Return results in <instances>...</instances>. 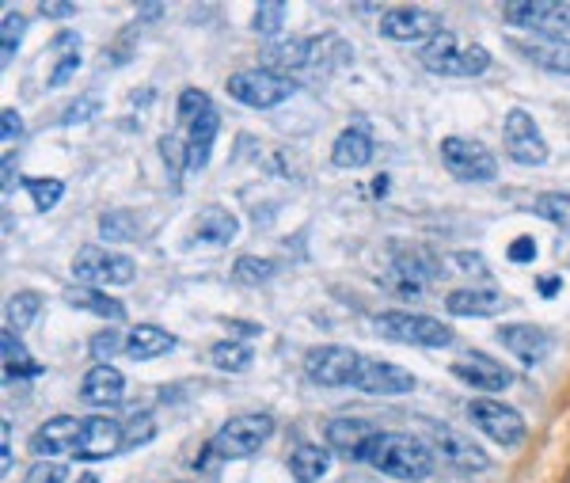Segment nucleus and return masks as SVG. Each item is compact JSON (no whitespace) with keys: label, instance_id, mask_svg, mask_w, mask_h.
<instances>
[{"label":"nucleus","instance_id":"f257e3e1","mask_svg":"<svg viewBox=\"0 0 570 483\" xmlns=\"http://www.w3.org/2000/svg\"><path fill=\"white\" fill-rule=\"evenodd\" d=\"M365 461L373 464L380 476L403 483H418L434 472V453L411 434H384L380 430L369 445V453H365Z\"/></svg>","mask_w":570,"mask_h":483},{"label":"nucleus","instance_id":"f03ea898","mask_svg":"<svg viewBox=\"0 0 570 483\" xmlns=\"http://www.w3.org/2000/svg\"><path fill=\"white\" fill-rule=\"evenodd\" d=\"M373 328H377L384 339L403 343V347L437 350V347H449V343H453V328L441 324V320H434V316H426V312H407V309L380 312L377 320H373Z\"/></svg>","mask_w":570,"mask_h":483},{"label":"nucleus","instance_id":"7ed1b4c3","mask_svg":"<svg viewBox=\"0 0 570 483\" xmlns=\"http://www.w3.org/2000/svg\"><path fill=\"white\" fill-rule=\"evenodd\" d=\"M293 92H297L293 77H278V73H270L263 65L259 69H240V73L228 77V96L251 107V111H274Z\"/></svg>","mask_w":570,"mask_h":483},{"label":"nucleus","instance_id":"20e7f679","mask_svg":"<svg viewBox=\"0 0 570 483\" xmlns=\"http://www.w3.org/2000/svg\"><path fill=\"white\" fill-rule=\"evenodd\" d=\"M274 434V419L270 415H240V419H228L213 442H209V453L213 457H225V461H244L251 453H259Z\"/></svg>","mask_w":570,"mask_h":483},{"label":"nucleus","instance_id":"39448f33","mask_svg":"<svg viewBox=\"0 0 570 483\" xmlns=\"http://www.w3.org/2000/svg\"><path fill=\"white\" fill-rule=\"evenodd\" d=\"M133 274H137V263L111 248L88 244L73 255V278L80 286H130Z\"/></svg>","mask_w":570,"mask_h":483},{"label":"nucleus","instance_id":"423d86ee","mask_svg":"<svg viewBox=\"0 0 570 483\" xmlns=\"http://www.w3.org/2000/svg\"><path fill=\"white\" fill-rule=\"evenodd\" d=\"M441 164L460 183H491L494 175H498L494 153L487 145L472 141V137H445L441 141Z\"/></svg>","mask_w":570,"mask_h":483},{"label":"nucleus","instance_id":"0eeeda50","mask_svg":"<svg viewBox=\"0 0 570 483\" xmlns=\"http://www.w3.org/2000/svg\"><path fill=\"white\" fill-rule=\"evenodd\" d=\"M468 419H472L475 430H483L494 445H502V449H513V445H521L525 438V419H521V411L510 404H502V400H494V396H479L468 404Z\"/></svg>","mask_w":570,"mask_h":483},{"label":"nucleus","instance_id":"6e6552de","mask_svg":"<svg viewBox=\"0 0 570 483\" xmlns=\"http://www.w3.org/2000/svg\"><path fill=\"white\" fill-rule=\"evenodd\" d=\"M502 16L510 27H525V31H536L551 42H563V35L570 31V4L563 0H532V4H506Z\"/></svg>","mask_w":570,"mask_h":483},{"label":"nucleus","instance_id":"1a4fd4ad","mask_svg":"<svg viewBox=\"0 0 570 483\" xmlns=\"http://www.w3.org/2000/svg\"><path fill=\"white\" fill-rule=\"evenodd\" d=\"M361 366V354L350 347H339V343H327V347H312L304 354V373L308 381H316L323 388H346L354 385Z\"/></svg>","mask_w":570,"mask_h":483},{"label":"nucleus","instance_id":"9d476101","mask_svg":"<svg viewBox=\"0 0 570 483\" xmlns=\"http://www.w3.org/2000/svg\"><path fill=\"white\" fill-rule=\"evenodd\" d=\"M502 137H506V153H510L513 164H525V168H536L548 160V141L540 134V126L532 122L529 111L513 107L506 122H502Z\"/></svg>","mask_w":570,"mask_h":483},{"label":"nucleus","instance_id":"9b49d317","mask_svg":"<svg viewBox=\"0 0 570 483\" xmlns=\"http://www.w3.org/2000/svg\"><path fill=\"white\" fill-rule=\"evenodd\" d=\"M118 449H126V426L118 419H107V415H92L80 426L73 457L76 461H107Z\"/></svg>","mask_w":570,"mask_h":483},{"label":"nucleus","instance_id":"f8f14e48","mask_svg":"<svg viewBox=\"0 0 570 483\" xmlns=\"http://www.w3.org/2000/svg\"><path fill=\"white\" fill-rule=\"evenodd\" d=\"M437 31H441L437 16H430L426 8H415V4H399L380 16V35L388 42H422L426 46Z\"/></svg>","mask_w":570,"mask_h":483},{"label":"nucleus","instance_id":"ddd939ff","mask_svg":"<svg viewBox=\"0 0 570 483\" xmlns=\"http://www.w3.org/2000/svg\"><path fill=\"white\" fill-rule=\"evenodd\" d=\"M415 373L392 366V362H380V358H361L354 388L369 392V396H407L415 392Z\"/></svg>","mask_w":570,"mask_h":483},{"label":"nucleus","instance_id":"4468645a","mask_svg":"<svg viewBox=\"0 0 570 483\" xmlns=\"http://www.w3.org/2000/svg\"><path fill=\"white\" fill-rule=\"evenodd\" d=\"M498 343L510 350L521 366H540L551 354V331L540 324H506V328H498Z\"/></svg>","mask_w":570,"mask_h":483},{"label":"nucleus","instance_id":"2eb2a0df","mask_svg":"<svg viewBox=\"0 0 570 483\" xmlns=\"http://www.w3.org/2000/svg\"><path fill=\"white\" fill-rule=\"evenodd\" d=\"M453 377H460L468 388H479V392H502V388L513 385V373L502 362L487 358L483 350H472L464 358L453 362Z\"/></svg>","mask_w":570,"mask_h":483},{"label":"nucleus","instance_id":"dca6fc26","mask_svg":"<svg viewBox=\"0 0 570 483\" xmlns=\"http://www.w3.org/2000/svg\"><path fill=\"white\" fill-rule=\"evenodd\" d=\"M377 434L380 426L369 423V419H358V415H342V419L327 423V445L339 449L342 457H350V461H365V453H369V445H373Z\"/></svg>","mask_w":570,"mask_h":483},{"label":"nucleus","instance_id":"f3484780","mask_svg":"<svg viewBox=\"0 0 570 483\" xmlns=\"http://www.w3.org/2000/svg\"><path fill=\"white\" fill-rule=\"evenodd\" d=\"M430 438H434V449L441 453V461H449L456 472H483L487 468V453L472 442V438H464L460 430L453 426H430Z\"/></svg>","mask_w":570,"mask_h":483},{"label":"nucleus","instance_id":"a211bd4d","mask_svg":"<svg viewBox=\"0 0 570 483\" xmlns=\"http://www.w3.org/2000/svg\"><path fill=\"white\" fill-rule=\"evenodd\" d=\"M80 426L84 423L73 419V415L46 419V423L31 434V453H35L38 461H54V457H61V453H73L76 438H80Z\"/></svg>","mask_w":570,"mask_h":483},{"label":"nucleus","instance_id":"6ab92c4d","mask_svg":"<svg viewBox=\"0 0 570 483\" xmlns=\"http://www.w3.org/2000/svg\"><path fill=\"white\" fill-rule=\"evenodd\" d=\"M80 400L88 407H118L126 400V377L107 362H95L80 381Z\"/></svg>","mask_w":570,"mask_h":483},{"label":"nucleus","instance_id":"aec40b11","mask_svg":"<svg viewBox=\"0 0 570 483\" xmlns=\"http://www.w3.org/2000/svg\"><path fill=\"white\" fill-rule=\"evenodd\" d=\"M460 42H456L453 31H437L434 39L426 42L422 50H418V61H422V69H430L437 77H460Z\"/></svg>","mask_w":570,"mask_h":483},{"label":"nucleus","instance_id":"412c9836","mask_svg":"<svg viewBox=\"0 0 570 483\" xmlns=\"http://www.w3.org/2000/svg\"><path fill=\"white\" fill-rule=\"evenodd\" d=\"M308 65H312V39H278L263 50V69L278 73V77H289Z\"/></svg>","mask_w":570,"mask_h":483},{"label":"nucleus","instance_id":"4be33fe9","mask_svg":"<svg viewBox=\"0 0 570 483\" xmlns=\"http://www.w3.org/2000/svg\"><path fill=\"white\" fill-rule=\"evenodd\" d=\"M513 301L498 290H453L445 297V309L453 316H498L506 312Z\"/></svg>","mask_w":570,"mask_h":483},{"label":"nucleus","instance_id":"5701e85b","mask_svg":"<svg viewBox=\"0 0 570 483\" xmlns=\"http://www.w3.org/2000/svg\"><path fill=\"white\" fill-rule=\"evenodd\" d=\"M240 236V221L236 213H228L225 206H206V210L194 217V240L198 244H217L225 248Z\"/></svg>","mask_w":570,"mask_h":483},{"label":"nucleus","instance_id":"b1692460","mask_svg":"<svg viewBox=\"0 0 570 483\" xmlns=\"http://www.w3.org/2000/svg\"><path fill=\"white\" fill-rule=\"evenodd\" d=\"M373 160V137L365 134L361 126H350V130H342L335 137V145H331V164L342 168V172H358Z\"/></svg>","mask_w":570,"mask_h":483},{"label":"nucleus","instance_id":"393cba45","mask_svg":"<svg viewBox=\"0 0 570 483\" xmlns=\"http://www.w3.org/2000/svg\"><path fill=\"white\" fill-rule=\"evenodd\" d=\"M187 168L194 172H202L209 164V153H213V141H217V130H221V115H217V107H209L206 115L198 118V122H190L187 126Z\"/></svg>","mask_w":570,"mask_h":483},{"label":"nucleus","instance_id":"a878e982","mask_svg":"<svg viewBox=\"0 0 570 483\" xmlns=\"http://www.w3.org/2000/svg\"><path fill=\"white\" fill-rule=\"evenodd\" d=\"M168 350H175V335L156 328V324H137L126 335V354H130L133 362H152V358H160Z\"/></svg>","mask_w":570,"mask_h":483},{"label":"nucleus","instance_id":"bb28decb","mask_svg":"<svg viewBox=\"0 0 570 483\" xmlns=\"http://www.w3.org/2000/svg\"><path fill=\"white\" fill-rule=\"evenodd\" d=\"M513 50H517L525 61H532V65H540V69L555 73V77H570V46L567 42H551V39L513 42Z\"/></svg>","mask_w":570,"mask_h":483},{"label":"nucleus","instance_id":"cd10ccee","mask_svg":"<svg viewBox=\"0 0 570 483\" xmlns=\"http://www.w3.org/2000/svg\"><path fill=\"white\" fill-rule=\"evenodd\" d=\"M0 358H4V377L8 381H31L42 373L35 358H31V350L19 343V331L4 328L0 331Z\"/></svg>","mask_w":570,"mask_h":483},{"label":"nucleus","instance_id":"c85d7f7f","mask_svg":"<svg viewBox=\"0 0 570 483\" xmlns=\"http://www.w3.org/2000/svg\"><path fill=\"white\" fill-rule=\"evenodd\" d=\"M65 301H69L73 309H84V312H92V316H103V320H111V324L126 320L122 301H114V297H107V293L95 290V286H69V290H65Z\"/></svg>","mask_w":570,"mask_h":483},{"label":"nucleus","instance_id":"c756f323","mask_svg":"<svg viewBox=\"0 0 570 483\" xmlns=\"http://www.w3.org/2000/svg\"><path fill=\"white\" fill-rule=\"evenodd\" d=\"M50 50L57 54V65H54V73L46 77V84H50V88H61V84H69V80L76 77V69H80V35L61 31V35L50 42Z\"/></svg>","mask_w":570,"mask_h":483},{"label":"nucleus","instance_id":"7c9ffc66","mask_svg":"<svg viewBox=\"0 0 570 483\" xmlns=\"http://www.w3.org/2000/svg\"><path fill=\"white\" fill-rule=\"evenodd\" d=\"M327 468H331V449H320V445H301L289 457V472L297 483H316Z\"/></svg>","mask_w":570,"mask_h":483},{"label":"nucleus","instance_id":"2f4dec72","mask_svg":"<svg viewBox=\"0 0 570 483\" xmlns=\"http://www.w3.org/2000/svg\"><path fill=\"white\" fill-rule=\"evenodd\" d=\"M350 46L339 39V35H320V39H312V65L308 69H316V73H335L342 69L346 61H350Z\"/></svg>","mask_w":570,"mask_h":483},{"label":"nucleus","instance_id":"473e14b6","mask_svg":"<svg viewBox=\"0 0 570 483\" xmlns=\"http://www.w3.org/2000/svg\"><path fill=\"white\" fill-rule=\"evenodd\" d=\"M251 358H255L251 347L240 343V339H221V343L209 347V362H213V369H221V373H247Z\"/></svg>","mask_w":570,"mask_h":483},{"label":"nucleus","instance_id":"72a5a7b5","mask_svg":"<svg viewBox=\"0 0 570 483\" xmlns=\"http://www.w3.org/2000/svg\"><path fill=\"white\" fill-rule=\"evenodd\" d=\"M532 213L551 221L555 229L570 232V194L567 191H544L532 198Z\"/></svg>","mask_w":570,"mask_h":483},{"label":"nucleus","instance_id":"f704fd0d","mask_svg":"<svg viewBox=\"0 0 570 483\" xmlns=\"http://www.w3.org/2000/svg\"><path fill=\"white\" fill-rule=\"evenodd\" d=\"M38 309H42V297L35 290H19L8 297V328L12 331H27L35 324Z\"/></svg>","mask_w":570,"mask_h":483},{"label":"nucleus","instance_id":"c9c22d12","mask_svg":"<svg viewBox=\"0 0 570 483\" xmlns=\"http://www.w3.org/2000/svg\"><path fill=\"white\" fill-rule=\"evenodd\" d=\"M278 274V263L274 259H259V255H240L232 263V278L240 286H259V282H270Z\"/></svg>","mask_w":570,"mask_h":483},{"label":"nucleus","instance_id":"e433bc0d","mask_svg":"<svg viewBox=\"0 0 570 483\" xmlns=\"http://www.w3.org/2000/svg\"><path fill=\"white\" fill-rule=\"evenodd\" d=\"M23 35H27V20L19 12H4V20H0V61L4 65H12V58L19 54Z\"/></svg>","mask_w":570,"mask_h":483},{"label":"nucleus","instance_id":"4c0bfd02","mask_svg":"<svg viewBox=\"0 0 570 483\" xmlns=\"http://www.w3.org/2000/svg\"><path fill=\"white\" fill-rule=\"evenodd\" d=\"M99 236L103 240H137V221L126 210H111L99 217Z\"/></svg>","mask_w":570,"mask_h":483},{"label":"nucleus","instance_id":"58836bf2","mask_svg":"<svg viewBox=\"0 0 570 483\" xmlns=\"http://www.w3.org/2000/svg\"><path fill=\"white\" fill-rule=\"evenodd\" d=\"M27 194L35 198L38 210L46 213L65 198V183H61V179H27Z\"/></svg>","mask_w":570,"mask_h":483},{"label":"nucleus","instance_id":"ea45409f","mask_svg":"<svg viewBox=\"0 0 570 483\" xmlns=\"http://www.w3.org/2000/svg\"><path fill=\"white\" fill-rule=\"evenodd\" d=\"M285 23V4L282 0H270V4H259L255 8V16H251V27L259 31V35H278Z\"/></svg>","mask_w":570,"mask_h":483},{"label":"nucleus","instance_id":"a19ab883","mask_svg":"<svg viewBox=\"0 0 570 483\" xmlns=\"http://www.w3.org/2000/svg\"><path fill=\"white\" fill-rule=\"evenodd\" d=\"M209 107H213V103H209V96L202 88H187V92L179 96V107H175V111H179V122L190 126V122H198V118L206 115Z\"/></svg>","mask_w":570,"mask_h":483},{"label":"nucleus","instance_id":"79ce46f5","mask_svg":"<svg viewBox=\"0 0 570 483\" xmlns=\"http://www.w3.org/2000/svg\"><path fill=\"white\" fill-rule=\"evenodd\" d=\"M487 65H491V54H487V46H464L460 50V77H479V73H487Z\"/></svg>","mask_w":570,"mask_h":483},{"label":"nucleus","instance_id":"37998d69","mask_svg":"<svg viewBox=\"0 0 570 483\" xmlns=\"http://www.w3.org/2000/svg\"><path fill=\"white\" fill-rule=\"evenodd\" d=\"M69 480V468L57 461H38L27 468V476H23V483H65Z\"/></svg>","mask_w":570,"mask_h":483},{"label":"nucleus","instance_id":"c03bdc74","mask_svg":"<svg viewBox=\"0 0 570 483\" xmlns=\"http://www.w3.org/2000/svg\"><path fill=\"white\" fill-rule=\"evenodd\" d=\"M156 438V423H152V415H133L130 426H126V449H137V445H145Z\"/></svg>","mask_w":570,"mask_h":483},{"label":"nucleus","instance_id":"a18cd8bd","mask_svg":"<svg viewBox=\"0 0 570 483\" xmlns=\"http://www.w3.org/2000/svg\"><path fill=\"white\" fill-rule=\"evenodd\" d=\"M95 115H99V99H95V96H84V99H76V103H69V107H65V115H61V126L92 122Z\"/></svg>","mask_w":570,"mask_h":483},{"label":"nucleus","instance_id":"49530a36","mask_svg":"<svg viewBox=\"0 0 570 483\" xmlns=\"http://www.w3.org/2000/svg\"><path fill=\"white\" fill-rule=\"evenodd\" d=\"M118 347H126V339H122V335H118V331H114V328L99 331V335H95L92 343H88V350H92V358H99L103 366H107V358H111V354H114V350H118Z\"/></svg>","mask_w":570,"mask_h":483},{"label":"nucleus","instance_id":"de8ad7c7","mask_svg":"<svg viewBox=\"0 0 570 483\" xmlns=\"http://www.w3.org/2000/svg\"><path fill=\"white\" fill-rule=\"evenodd\" d=\"M0 137H4V145H12V141L23 137V118H19V111H12V107L0 111Z\"/></svg>","mask_w":570,"mask_h":483},{"label":"nucleus","instance_id":"09e8293b","mask_svg":"<svg viewBox=\"0 0 570 483\" xmlns=\"http://www.w3.org/2000/svg\"><path fill=\"white\" fill-rule=\"evenodd\" d=\"M0 472L4 476L12 472V423L8 419L0 423Z\"/></svg>","mask_w":570,"mask_h":483},{"label":"nucleus","instance_id":"8fccbe9b","mask_svg":"<svg viewBox=\"0 0 570 483\" xmlns=\"http://www.w3.org/2000/svg\"><path fill=\"white\" fill-rule=\"evenodd\" d=\"M510 259L513 263H532L536 259V240L532 236H517L510 244Z\"/></svg>","mask_w":570,"mask_h":483},{"label":"nucleus","instance_id":"3c124183","mask_svg":"<svg viewBox=\"0 0 570 483\" xmlns=\"http://www.w3.org/2000/svg\"><path fill=\"white\" fill-rule=\"evenodd\" d=\"M453 263H456V267H460L464 274H487V259H483V255L453 252Z\"/></svg>","mask_w":570,"mask_h":483},{"label":"nucleus","instance_id":"603ef678","mask_svg":"<svg viewBox=\"0 0 570 483\" xmlns=\"http://www.w3.org/2000/svg\"><path fill=\"white\" fill-rule=\"evenodd\" d=\"M38 12H42L46 20H69V16H76V4H54V0H42V4H38Z\"/></svg>","mask_w":570,"mask_h":483},{"label":"nucleus","instance_id":"864d4df0","mask_svg":"<svg viewBox=\"0 0 570 483\" xmlns=\"http://www.w3.org/2000/svg\"><path fill=\"white\" fill-rule=\"evenodd\" d=\"M225 328L232 331V335H247V339L263 335V328H259V324H244V320H225ZM232 335H228V339H232Z\"/></svg>","mask_w":570,"mask_h":483},{"label":"nucleus","instance_id":"5fc2aeb1","mask_svg":"<svg viewBox=\"0 0 570 483\" xmlns=\"http://www.w3.org/2000/svg\"><path fill=\"white\" fill-rule=\"evenodd\" d=\"M16 187V164H12V156H4V191H12Z\"/></svg>","mask_w":570,"mask_h":483},{"label":"nucleus","instance_id":"6e6d98bb","mask_svg":"<svg viewBox=\"0 0 570 483\" xmlns=\"http://www.w3.org/2000/svg\"><path fill=\"white\" fill-rule=\"evenodd\" d=\"M559 286H563L559 278H540V297H555V293H559Z\"/></svg>","mask_w":570,"mask_h":483},{"label":"nucleus","instance_id":"4d7b16f0","mask_svg":"<svg viewBox=\"0 0 570 483\" xmlns=\"http://www.w3.org/2000/svg\"><path fill=\"white\" fill-rule=\"evenodd\" d=\"M160 12H164L160 4H145V8H141V20H160Z\"/></svg>","mask_w":570,"mask_h":483},{"label":"nucleus","instance_id":"13d9d810","mask_svg":"<svg viewBox=\"0 0 570 483\" xmlns=\"http://www.w3.org/2000/svg\"><path fill=\"white\" fill-rule=\"evenodd\" d=\"M76 483H103V480H99L95 472H80V476H76Z\"/></svg>","mask_w":570,"mask_h":483}]
</instances>
